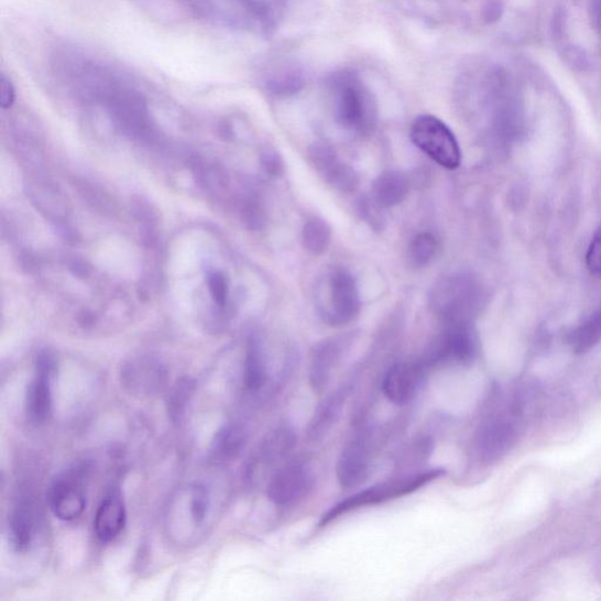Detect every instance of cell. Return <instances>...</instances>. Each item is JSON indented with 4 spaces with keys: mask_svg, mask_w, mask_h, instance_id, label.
<instances>
[{
    "mask_svg": "<svg viewBox=\"0 0 601 601\" xmlns=\"http://www.w3.org/2000/svg\"><path fill=\"white\" fill-rule=\"evenodd\" d=\"M210 505L208 489L203 484H196L192 489L189 512L190 518L196 525L205 522Z\"/></svg>",
    "mask_w": 601,
    "mask_h": 601,
    "instance_id": "28",
    "label": "cell"
},
{
    "mask_svg": "<svg viewBox=\"0 0 601 601\" xmlns=\"http://www.w3.org/2000/svg\"><path fill=\"white\" fill-rule=\"evenodd\" d=\"M437 242L430 233L416 236L409 245V259L414 266L424 267L435 258Z\"/></svg>",
    "mask_w": 601,
    "mask_h": 601,
    "instance_id": "26",
    "label": "cell"
},
{
    "mask_svg": "<svg viewBox=\"0 0 601 601\" xmlns=\"http://www.w3.org/2000/svg\"><path fill=\"white\" fill-rule=\"evenodd\" d=\"M327 309L323 312L330 326H345L356 318L361 308L356 278L345 270L335 271L328 281Z\"/></svg>",
    "mask_w": 601,
    "mask_h": 601,
    "instance_id": "11",
    "label": "cell"
},
{
    "mask_svg": "<svg viewBox=\"0 0 601 601\" xmlns=\"http://www.w3.org/2000/svg\"><path fill=\"white\" fill-rule=\"evenodd\" d=\"M37 527V512L30 500H21L13 507L9 517V543L18 554L31 549Z\"/></svg>",
    "mask_w": 601,
    "mask_h": 601,
    "instance_id": "17",
    "label": "cell"
},
{
    "mask_svg": "<svg viewBox=\"0 0 601 601\" xmlns=\"http://www.w3.org/2000/svg\"><path fill=\"white\" fill-rule=\"evenodd\" d=\"M303 239L309 253L321 255L330 244L331 229L325 220L314 218L305 225Z\"/></svg>",
    "mask_w": 601,
    "mask_h": 601,
    "instance_id": "23",
    "label": "cell"
},
{
    "mask_svg": "<svg viewBox=\"0 0 601 601\" xmlns=\"http://www.w3.org/2000/svg\"><path fill=\"white\" fill-rule=\"evenodd\" d=\"M595 572H597V576H598L599 580L601 581V559L597 564Z\"/></svg>",
    "mask_w": 601,
    "mask_h": 601,
    "instance_id": "34",
    "label": "cell"
},
{
    "mask_svg": "<svg viewBox=\"0 0 601 601\" xmlns=\"http://www.w3.org/2000/svg\"><path fill=\"white\" fill-rule=\"evenodd\" d=\"M194 393V383L184 379L176 382L167 396V412L173 420H181L185 415Z\"/></svg>",
    "mask_w": 601,
    "mask_h": 601,
    "instance_id": "25",
    "label": "cell"
},
{
    "mask_svg": "<svg viewBox=\"0 0 601 601\" xmlns=\"http://www.w3.org/2000/svg\"><path fill=\"white\" fill-rule=\"evenodd\" d=\"M313 163L326 181L341 190H352L358 185L356 173L338 162L334 151L328 146H315L312 152Z\"/></svg>",
    "mask_w": 601,
    "mask_h": 601,
    "instance_id": "19",
    "label": "cell"
},
{
    "mask_svg": "<svg viewBox=\"0 0 601 601\" xmlns=\"http://www.w3.org/2000/svg\"><path fill=\"white\" fill-rule=\"evenodd\" d=\"M413 143L441 167L456 170L461 165L462 153L457 139L446 123L433 116L415 120L411 131Z\"/></svg>",
    "mask_w": 601,
    "mask_h": 601,
    "instance_id": "3",
    "label": "cell"
},
{
    "mask_svg": "<svg viewBox=\"0 0 601 601\" xmlns=\"http://www.w3.org/2000/svg\"><path fill=\"white\" fill-rule=\"evenodd\" d=\"M86 468L78 467L62 473L47 491V502L53 515L64 522L79 518L86 509L84 479Z\"/></svg>",
    "mask_w": 601,
    "mask_h": 601,
    "instance_id": "10",
    "label": "cell"
},
{
    "mask_svg": "<svg viewBox=\"0 0 601 601\" xmlns=\"http://www.w3.org/2000/svg\"><path fill=\"white\" fill-rule=\"evenodd\" d=\"M35 370L37 375L52 380L57 373V359L53 356V352L43 350L39 353L37 360H35Z\"/></svg>",
    "mask_w": 601,
    "mask_h": 601,
    "instance_id": "30",
    "label": "cell"
},
{
    "mask_svg": "<svg viewBox=\"0 0 601 601\" xmlns=\"http://www.w3.org/2000/svg\"><path fill=\"white\" fill-rule=\"evenodd\" d=\"M446 474L447 471L445 469H430L412 474H405L400 477V479L387 481L357 492L347 500L331 506L326 514L323 515L318 526L325 527L331 522L339 520L341 516L349 514L351 511H357L365 506H374L408 496V494L418 491L436 480H439L440 477Z\"/></svg>",
    "mask_w": 601,
    "mask_h": 601,
    "instance_id": "1",
    "label": "cell"
},
{
    "mask_svg": "<svg viewBox=\"0 0 601 601\" xmlns=\"http://www.w3.org/2000/svg\"><path fill=\"white\" fill-rule=\"evenodd\" d=\"M587 264L591 274L601 277V227L598 229L590 244Z\"/></svg>",
    "mask_w": 601,
    "mask_h": 601,
    "instance_id": "31",
    "label": "cell"
},
{
    "mask_svg": "<svg viewBox=\"0 0 601 601\" xmlns=\"http://www.w3.org/2000/svg\"><path fill=\"white\" fill-rule=\"evenodd\" d=\"M51 381L44 376H35L29 384L25 406L29 419L34 424L47 422L53 413V396Z\"/></svg>",
    "mask_w": 601,
    "mask_h": 601,
    "instance_id": "21",
    "label": "cell"
},
{
    "mask_svg": "<svg viewBox=\"0 0 601 601\" xmlns=\"http://www.w3.org/2000/svg\"><path fill=\"white\" fill-rule=\"evenodd\" d=\"M517 440V424L511 415L491 414L483 420L474 437V454L483 463L499 461L514 447Z\"/></svg>",
    "mask_w": 601,
    "mask_h": 601,
    "instance_id": "9",
    "label": "cell"
},
{
    "mask_svg": "<svg viewBox=\"0 0 601 601\" xmlns=\"http://www.w3.org/2000/svg\"><path fill=\"white\" fill-rule=\"evenodd\" d=\"M121 383L133 396L152 397L165 391L168 371L161 361L136 359L122 367Z\"/></svg>",
    "mask_w": 601,
    "mask_h": 601,
    "instance_id": "12",
    "label": "cell"
},
{
    "mask_svg": "<svg viewBox=\"0 0 601 601\" xmlns=\"http://www.w3.org/2000/svg\"><path fill=\"white\" fill-rule=\"evenodd\" d=\"M249 433L240 423H227L211 441L209 458L215 463L233 462L245 448Z\"/></svg>",
    "mask_w": 601,
    "mask_h": 601,
    "instance_id": "18",
    "label": "cell"
},
{
    "mask_svg": "<svg viewBox=\"0 0 601 601\" xmlns=\"http://www.w3.org/2000/svg\"><path fill=\"white\" fill-rule=\"evenodd\" d=\"M434 449V440L430 437H419L406 446L400 454L398 463L401 466H416L429 458Z\"/></svg>",
    "mask_w": 601,
    "mask_h": 601,
    "instance_id": "27",
    "label": "cell"
},
{
    "mask_svg": "<svg viewBox=\"0 0 601 601\" xmlns=\"http://www.w3.org/2000/svg\"><path fill=\"white\" fill-rule=\"evenodd\" d=\"M296 441L297 435L289 426H282L273 430L261 441L252 455L249 466H247V480L258 483L267 474L271 479L272 474L287 462Z\"/></svg>",
    "mask_w": 601,
    "mask_h": 601,
    "instance_id": "7",
    "label": "cell"
},
{
    "mask_svg": "<svg viewBox=\"0 0 601 601\" xmlns=\"http://www.w3.org/2000/svg\"><path fill=\"white\" fill-rule=\"evenodd\" d=\"M128 512L125 503L117 492H111L100 503L96 520L95 532L102 543H111L117 539L125 528Z\"/></svg>",
    "mask_w": 601,
    "mask_h": 601,
    "instance_id": "16",
    "label": "cell"
},
{
    "mask_svg": "<svg viewBox=\"0 0 601 601\" xmlns=\"http://www.w3.org/2000/svg\"><path fill=\"white\" fill-rule=\"evenodd\" d=\"M269 367L260 342L252 338L247 345L243 367V386L252 395L262 392L269 383Z\"/></svg>",
    "mask_w": 601,
    "mask_h": 601,
    "instance_id": "20",
    "label": "cell"
},
{
    "mask_svg": "<svg viewBox=\"0 0 601 601\" xmlns=\"http://www.w3.org/2000/svg\"><path fill=\"white\" fill-rule=\"evenodd\" d=\"M477 296L472 280L455 275L439 282L433 292L430 305L434 313L449 325L470 324Z\"/></svg>",
    "mask_w": 601,
    "mask_h": 601,
    "instance_id": "5",
    "label": "cell"
},
{
    "mask_svg": "<svg viewBox=\"0 0 601 601\" xmlns=\"http://www.w3.org/2000/svg\"><path fill=\"white\" fill-rule=\"evenodd\" d=\"M314 485V473L306 459H295L278 468L267 482V499L276 506L304 500Z\"/></svg>",
    "mask_w": 601,
    "mask_h": 601,
    "instance_id": "8",
    "label": "cell"
},
{
    "mask_svg": "<svg viewBox=\"0 0 601 601\" xmlns=\"http://www.w3.org/2000/svg\"><path fill=\"white\" fill-rule=\"evenodd\" d=\"M15 100V90L11 80L3 75L0 79V105L4 110L11 108Z\"/></svg>",
    "mask_w": 601,
    "mask_h": 601,
    "instance_id": "32",
    "label": "cell"
},
{
    "mask_svg": "<svg viewBox=\"0 0 601 601\" xmlns=\"http://www.w3.org/2000/svg\"><path fill=\"white\" fill-rule=\"evenodd\" d=\"M347 350L343 339H330L318 343L309 364V385L314 394L321 395L327 391L332 373L340 364Z\"/></svg>",
    "mask_w": 601,
    "mask_h": 601,
    "instance_id": "15",
    "label": "cell"
},
{
    "mask_svg": "<svg viewBox=\"0 0 601 601\" xmlns=\"http://www.w3.org/2000/svg\"><path fill=\"white\" fill-rule=\"evenodd\" d=\"M409 194V182L400 172H384L373 187L374 200L381 207H395L402 204Z\"/></svg>",
    "mask_w": 601,
    "mask_h": 601,
    "instance_id": "22",
    "label": "cell"
},
{
    "mask_svg": "<svg viewBox=\"0 0 601 601\" xmlns=\"http://www.w3.org/2000/svg\"><path fill=\"white\" fill-rule=\"evenodd\" d=\"M336 119L346 129L369 130L376 119V102L359 76L343 73L331 83Z\"/></svg>",
    "mask_w": 601,
    "mask_h": 601,
    "instance_id": "2",
    "label": "cell"
},
{
    "mask_svg": "<svg viewBox=\"0 0 601 601\" xmlns=\"http://www.w3.org/2000/svg\"><path fill=\"white\" fill-rule=\"evenodd\" d=\"M479 352V340L470 324L449 325L418 362L430 370L449 364H470Z\"/></svg>",
    "mask_w": 601,
    "mask_h": 601,
    "instance_id": "4",
    "label": "cell"
},
{
    "mask_svg": "<svg viewBox=\"0 0 601 601\" xmlns=\"http://www.w3.org/2000/svg\"><path fill=\"white\" fill-rule=\"evenodd\" d=\"M601 341V309L593 314L582 325L572 338V347L577 353H586Z\"/></svg>",
    "mask_w": 601,
    "mask_h": 601,
    "instance_id": "24",
    "label": "cell"
},
{
    "mask_svg": "<svg viewBox=\"0 0 601 601\" xmlns=\"http://www.w3.org/2000/svg\"><path fill=\"white\" fill-rule=\"evenodd\" d=\"M427 374L428 371L418 361L394 364L382 378V393L396 405L408 404L417 396Z\"/></svg>",
    "mask_w": 601,
    "mask_h": 601,
    "instance_id": "13",
    "label": "cell"
},
{
    "mask_svg": "<svg viewBox=\"0 0 601 601\" xmlns=\"http://www.w3.org/2000/svg\"><path fill=\"white\" fill-rule=\"evenodd\" d=\"M208 286L211 297H214L215 303L220 307L226 305L228 296V285L226 277L221 273H211L208 276Z\"/></svg>",
    "mask_w": 601,
    "mask_h": 601,
    "instance_id": "29",
    "label": "cell"
},
{
    "mask_svg": "<svg viewBox=\"0 0 601 601\" xmlns=\"http://www.w3.org/2000/svg\"><path fill=\"white\" fill-rule=\"evenodd\" d=\"M357 383L358 381L356 379L352 380V378L349 381L342 382L317 405L306 431L310 444H318V441L326 438L331 431L335 424L338 423L347 400Z\"/></svg>",
    "mask_w": 601,
    "mask_h": 601,
    "instance_id": "14",
    "label": "cell"
},
{
    "mask_svg": "<svg viewBox=\"0 0 601 601\" xmlns=\"http://www.w3.org/2000/svg\"><path fill=\"white\" fill-rule=\"evenodd\" d=\"M376 448L378 437L373 428L364 427L348 441L336 465V477L343 489H357L367 481Z\"/></svg>",
    "mask_w": 601,
    "mask_h": 601,
    "instance_id": "6",
    "label": "cell"
},
{
    "mask_svg": "<svg viewBox=\"0 0 601 601\" xmlns=\"http://www.w3.org/2000/svg\"><path fill=\"white\" fill-rule=\"evenodd\" d=\"M263 166L266 167L267 172L271 174L277 175L282 171V163L276 153L270 152L264 155Z\"/></svg>",
    "mask_w": 601,
    "mask_h": 601,
    "instance_id": "33",
    "label": "cell"
}]
</instances>
